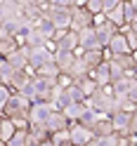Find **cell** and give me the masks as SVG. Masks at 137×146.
Segmentation results:
<instances>
[{
  "mask_svg": "<svg viewBox=\"0 0 137 146\" xmlns=\"http://www.w3.org/2000/svg\"><path fill=\"white\" fill-rule=\"evenodd\" d=\"M71 10L74 7H61V5H54V3H47L45 7V17L54 24L57 31H71Z\"/></svg>",
  "mask_w": 137,
  "mask_h": 146,
  "instance_id": "cell-1",
  "label": "cell"
},
{
  "mask_svg": "<svg viewBox=\"0 0 137 146\" xmlns=\"http://www.w3.org/2000/svg\"><path fill=\"white\" fill-rule=\"evenodd\" d=\"M29 111H31V102L14 92L10 97V102H7L5 111H3V118H10V120H14V118H29Z\"/></svg>",
  "mask_w": 137,
  "mask_h": 146,
  "instance_id": "cell-2",
  "label": "cell"
},
{
  "mask_svg": "<svg viewBox=\"0 0 137 146\" xmlns=\"http://www.w3.org/2000/svg\"><path fill=\"white\" fill-rule=\"evenodd\" d=\"M54 52H66V54H78V33L74 31H57L54 35Z\"/></svg>",
  "mask_w": 137,
  "mask_h": 146,
  "instance_id": "cell-3",
  "label": "cell"
},
{
  "mask_svg": "<svg viewBox=\"0 0 137 146\" xmlns=\"http://www.w3.org/2000/svg\"><path fill=\"white\" fill-rule=\"evenodd\" d=\"M85 29H92V14H90L85 7L74 5V10H71V31L80 33Z\"/></svg>",
  "mask_w": 137,
  "mask_h": 146,
  "instance_id": "cell-4",
  "label": "cell"
},
{
  "mask_svg": "<svg viewBox=\"0 0 137 146\" xmlns=\"http://www.w3.org/2000/svg\"><path fill=\"white\" fill-rule=\"evenodd\" d=\"M52 111H57L52 104H47V102H33L31 111H29V123L31 125H45Z\"/></svg>",
  "mask_w": 137,
  "mask_h": 146,
  "instance_id": "cell-5",
  "label": "cell"
},
{
  "mask_svg": "<svg viewBox=\"0 0 137 146\" xmlns=\"http://www.w3.org/2000/svg\"><path fill=\"white\" fill-rule=\"evenodd\" d=\"M54 61V52L45 45V47H35V50H31V54H29V68L35 73L38 68H43L45 64H52Z\"/></svg>",
  "mask_w": 137,
  "mask_h": 146,
  "instance_id": "cell-6",
  "label": "cell"
},
{
  "mask_svg": "<svg viewBox=\"0 0 137 146\" xmlns=\"http://www.w3.org/2000/svg\"><path fill=\"white\" fill-rule=\"evenodd\" d=\"M97 50H104L102 42H99L95 29H85L78 33V52H97Z\"/></svg>",
  "mask_w": 137,
  "mask_h": 146,
  "instance_id": "cell-7",
  "label": "cell"
},
{
  "mask_svg": "<svg viewBox=\"0 0 137 146\" xmlns=\"http://www.w3.org/2000/svg\"><path fill=\"white\" fill-rule=\"evenodd\" d=\"M104 54H106V59H114V57H121V54H130V47H128V40H125V35L118 31L114 38H111V42L106 45V50H104Z\"/></svg>",
  "mask_w": 137,
  "mask_h": 146,
  "instance_id": "cell-8",
  "label": "cell"
},
{
  "mask_svg": "<svg viewBox=\"0 0 137 146\" xmlns=\"http://www.w3.org/2000/svg\"><path fill=\"white\" fill-rule=\"evenodd\" d=\"M69 134H71V144H74V146H85L88 141L95 139L92 130L83 127L80 123H71V125H69Z\"/></svg>",
  "mask_w": 137,
  "mask_h": 146,
  "instance_id": "cell-9",
  "label": "cell"
},
{
  "mask_svg": "<svg viewBox=\"0 0 137 146\" xmlns=\"http://www.w3.org/2000/svg\"><path fill=\"white\" fill-rule=\"evenodd\" d=\"M130 123H132V113H128V111H118L111 115L114 132L118 137H130Z\"/></svg>",
  "mask_w": 137,
  "mask_h": 146,
  "instance_id": "cell-10",
  "label": "cell"
},
{
  "mask_svg": "<svg viewBox=\"0 0 137 146\" xmlns=\"http://www.w3.org/2000/svg\"><path fill=\"white\" fill-rule=\"evenodd\" d=\"M29 54H31V50L26 47V45H21V47H17L10 57H5V59L10 61V66L14 71H26L29 68Z\"/></svg>",
  "mask_w": 137,
  "mask_h": 146,
  "instance_id": "cell-11",
  "label": "cell"
},
{
  "mask_svg": "<svg viewBox=\"0 0 137 146\" xmlns=\"http://www.w3.org/2000/svg\"><path fill=\"white\" fill-rule=\"evenodd\" d=\"M69 118L64 115V111H52L50 118H47V123H45V130H47L50 134L54 132H61V130H69Z\"/></svg>",
  "mask_w": 137,
  "mask_h": 146,
  "instance_id": "cell-12",
  "label": "cell"
},
{
  "mask_svg": "<svg viewBox=\"0 0 137 146\" xmlns=\"http://www.w3.org/2000/svg\"><path fill=\"white\" fill-rule=\"evenodd\" d=\"M90 78H92L99 87H109V85H111V71H109V59H106V61H102L95 71H90Z\"/></svg>",
  "mask_w": 137,
  "mask_h": 146,
  "instance_id": "cell-13",
  "label": "cell"
},
{
  "mask_svg": "<svg viewBox=\"0 0 137 146\" xmlns=\"http://www.w3.org/2000/svg\"><path fill=\"white\" fill-rule=\"evenodd\" d=\"M118 31H121V29H116L109 19H106V24H102V26H97V29H95V33H97V38H99V42H102L104 50H106V45L111 42V38H114Z\"/></svg>",
  "mask_w": 137,
  "mask_h": 146,
  "instance_id": "cell-14",
  "label": "cell"
},
{
  "mask_svg": "<svg viewBox=\"0 0 137 146\" xmlns=\"http://www.w3.org/2000/svg\"><path fill=\"white\" fill-rule=\"evenodd\" d=\"M31 78H33V71H31V68H26V71H17L14 76H12L10 90H12V92H21L24 85H29V83H31Z\"/></svg>",
  "mask_w": 137,
  "mask_h": 146,
  "instance_id": "cell-15",
  "label": "cell"
},
{
  "mask_svg": "<svg viewBox=\"0 0 137 146\" xmlns=\"http://www.w3.org/2000/svg\"><path fill=\"white\" fill-rule=\"evenodd\" d=\"M78 57L85 61V66L90 68V71H95L102 61H106V54H104V50H97V52H78Z\"/></svg>",
  "mask_w": 137,
  "mask_h": 146,
  "instance_id": "cell-16",
  "label": "cell"
},
{
  "mask_svg": "<svg viewBox=\"0 0 137 146\" xmlns=\"http://www.w3.org/2000/svg\"><path fill=\"white\" fill-rule=\"evenodd\" d=\"M74 85H76V87L80 90V92H83V97H85V99H88V97H92V94L97 92V90H99V85H97V83H95V80L90 78V76L74 80Z\"/></svg>",
  "mask_w": 137,
  "mask_h": 146,
  "instance_id": "cell-17",
  "label": "cell"
},
{
  "mask_svg": "<svg viewBox=\"0 0 137 146\" xmlns=\"http://www.w3.org/2000/svg\"><path fill=\"white\" fill-rule=\"evenodd\" d=\"M78 54H66V52H54V64H57V68L61 73H69L71 66H74V61H76Z\"/></svg>",
  "mask_w": 137,
  "mask_h": 146,
  "instance_id": "cell-18",
  "label": "cell"
},
{
  "mask_svg": "<svg viewBox=\"0 0 137 146\" xmlns=\"http://www.w3.org/2000/svg\"><path fill=\"white\" fill-rule=\"evenodd\" d=\"M17 47H21V45L17 42V38H10V35H0V59L10 57V54H12Z\"/></svg>",
  "mask_w": 137,
  "mask_h": 146,
  "instance_id": "cell-19",
  "label": "cell"
},
{
  "mask_svg": "<svg viewBox=\"0 0 137 146\" xmlns=\"http://www.w3.org/2000/svg\"><path fill=\"white\" fill-rule=\"evenodd\" d=\"M29 137H31L33 146H38V144H43V141L50 139V132L45 130V125H31L29 127Z\"/></svg>",
  "mask_w": 137,
  "mask_h": 146,
  "instance_id": "cell-20",
  "label": "cell"
},
{
  "mask_svg": "<svg viewBox=\"0 0 137 146\" xmlns=\"http://www.w3.org/2000/svg\"><path fill=\"white\" fill-rule=\"evenodd\" d=\"M17 134V127L10 118H3V125H0V144H10V139Z\"/></svg>",
  "mask_w": 137,
  "mask_h": 146,
  "instance_id": "cell-21",
  "label": "cell"
},
{
  "mask_svg": "<svg viewBox=\"0 0 137 146\" xmlns=\"http://www.w3.org/2000/svg\"><path fill=\"white\" fill-rule=\"evenodd\" d=\"M92 134L97 137V139H102V137L106 134H114V125H111V118H102L95 127H92Z\"/></svg>",
  "mask_w": 137,
  "mask_h": 146,
  "instance_id": "cell-22",
  "label": "cell"
},
{
  "mask_svg": "<svg viewBox=\"0 0 137 146\" xmlns=\"http://www.w3.org/2000/svg\"><path fill=\"white\" fill-rule=\"evenodd\" d=\"M85 111H88L85 104H74V106H69L66 111H64V115L69 118V123H80V118L85 115Z\"/></svg>",
  "mask_w": 137,
  "mask_h": 146,
  "instance_id": "cell-23",
  "label": "cell"
},
{
  "mask_svg": "<svg viewBox=\"0 0 137 146\" xmlns=\"http://www.w3.org/2000/svg\"><path fill=\"white\" fill-rule=\"evenodd\" d=\"M35 29H38V31H40L47 40H54V35H57V29H54V24L47 19V17H43V19L35 24Z\"/></svg>",
  "mask_w": 137,
  "mask_h": 146,
  "instance_id": "cell-24",
  "label": "cell"
},
{
  "mask_svg": "<svg viewBox=\"0 0 137 146\" xmlns=\"http://www.w3.org/2000/svg\"><path fill=\"white\" fill-rule=\"evenodd\" d=\"M114 61H116V64H118V66H121L125 73H135V68H137L132 52H130V54H121V57H114Z\"/></svg>",
  "mask_w": 137,
  "mask_h": 146,
  "instance_id": "cell-25",
  "label": "cell"
},
{
  "mask_svg": "<svg viewBox=\"0 0 137 146\" xmlns=\"http://www.w3.org/2000/svg\"><path fill=\"white\" fill-rule=\"evenodd\" d=\"M14 73H17V71L10 66V61H7V59H0V83L10 87V83H12V76H14Z\"/></svg>",
  "mask_w": 137,
  "mask_h": 146,
  "instance_id": "cell-26",
  "label": "cell"
},
{
  "mask_svg": "<svg viewBox=\"0 0 137 146\" xmlns=\"http://www.w3.org/2000/svg\"><path fill=\"white\" fill-rule=\"evenodd\" d=\"M5 146H33L31 137H29V130H17V134L10 139V144H5Z\"/></svg>",
  "mask_w": 137,
  "mask_h": 146,
  "instance_id": "cell-27",
  "label": "cell"
},
{
  "mask_svg": "<svg viewBox=\"0 0 137 146\" xmlns=\"http://www.w3.org/2000/svg\"><path fill=\"white\" fill-rule=\"evenodd\" d=\"M35 76H43V78H50V80H57L59 76H61V71L57 68V64H45V66L43 68H38V71H35Z\"/></svg>",
  "mask_w": 137,
  "mask_h": 146,
  "instance_id": "cell-28",
  "label": "cell"
},
{
  "mask_svg": "<svg viewBox=\"0 0 137 146\" xmlns=\"http://www.w3.org/2000/svg\"><path fill=\"white\" fill-rule=\"evenodd\" d=\"M102 118H106V115H99L97 111H90V108H88V111H85V115L80 118V125H83V127H88V130H92V127H95L99 120H102Z\"/></svg>",
  "mask_w": 137,
  "mask_h": 146,
  "instance_id": "cell-29",
  "label": "cell"
},
{
  "mask_svg": "<svg viewBox=\"0 0 137 146\" xmlns=\"http://www.w3.org/2000/svg\"><path fill=\"white\" fill-rule=\"evenodd\" d=\"M50 141H52L54 146H74V144H71V134H69V130H61V132L50 134Z\"/></svg>",
  "mask_w": 137,
  "mask_h": 146,
  "instance_id": "cell-30",
  "label": "cell"
},
{
  "mask_svg": "<svg viewBox=\"0 0 137 146\" xmlns=\"http://www.w3.org/2000/svg\"><path fill=\"white\" fill-rule=\"evenodd\" d=\"M123 17H125V26H130L135 21V17H137V12H135V7H132L130 0H123Z\"/></svg>",
  "mask_w": 137,
  "mask_h": 146,
  "instance_id": "cell-31",
  "label": "cell"
},
{
  "mask_svg": "<svg viewBox=\"0 0 137 146\" xmlns=\"http://www.w3.org/2000/svg\"><path fill=\"white\" fill-rule=\"evenodd\" d=\"M14 92L7 85H3L0 83V115H3V111H5V106H7V102H10V97H12Z\"/></svg>",
  "mask_w": 137,
  "mask_h": 146,
  "instance_id": "cell-32",
  "label": "cell"
},
{
  "mask_svg": "<svg viewBox=\"0 0 137 146\" xmlns=\"http://www.w3.org/2000/svg\"><path fill=\"white\" fill-rule=\"evenodd\" d=\"M121 33L125 35V40H128V47H130V52H137V35L130 31V26H123Z\"/></svg>",
  "mask_w": 137,
  "mask_h": 146,
  "instance_id": "cell-33",
  "label": "cell"
},
{
  "mask_svg": "<svg viewBox=\"0 0 137 146\" xmlns=\"http://www.w3.org/2000/svg\"><path fill=\"white\" fill-rule=\"evenodd\" d=\"M85 10L97 17V14H102V0H85Z\"/></svg>",
  "mask_w": 137,
  "mask_h": 146,
  "instance_id": "cell-34",
  "label": "cell"
},
{
  "mask_svg": "<svg viewBox=\"0 0 137 146\" xmlns=\"http://www.w3.org/2000/svg\"><path fill=\"white\" fill-rule=\"evenodd\" d=\"M95 139H97V137H95ZM97 141H99V146H118L121 137L114 132V134H106V137H102V139H97Z\"/></svg>",
  "mask_w": 137,
  "mask_h": 146,
  "instance_id": "cell-35",
  "label": "cell"
},
{
  "mask_svg": "<svg viewBox=\"0 0 137 146\" xmlns=\"http://www.w3.org/2000/svg\"><path fill=\"white\" fill-rule=\"evenodd\" d=\"M123 0H102V14H109V12H114L118 5H121Z\"/></svg>",
  "mask_w": 137,
  "mask_h": 146,
  "instance_id": "cell-36",
  "label": "cell"
},
{
  "mask_svg": "<svg viewBox=\"0 0 137 146\" xmlns=\"http://www.w3.org/2000/svg\"><path fill=\"white\" fill-rule=\"evenodd\" d=\"M130 137L137 139V113H132V123H130Z\"/></svg>",
  "mask_w": 137,
  "mask_h": 146,
  "instance_id": "cell-37",
  "label": "cell"
},
{
  "mask_svg": "<svg viewBox=\"0 0 137 146\" xmlns=\"http://www.w3.org/2000/svg\"><path fill=\"white\" fill-rule=\"evenodd\" d=\"M130 31H132V33L137 35V21H135V24H130Z\"/></svg>",
  "mask_w": 137,
  "mask_h": 146,
  "instance_id": "cell-38",
  "label": "cell"
},
{
  "mask_svg": "<svg viewBox=\"0 0 137 146\" xmlns=\"http://www.w3.org/2000/svg\"><path fill=\"white\" fill-rule=\"evenodd\" d=\"M85 146H99V141H97V139H92V141H88Z\"/></svg>",
  "mask_w": 137,
  "mask_h": 146,
  "instance_id": "cell-39",
  "label": "cell"
},
{
  "mask_svg": "<svg viewBox=\"0 0 137 146\" xmlns=\"http://www.w3.org/2000/svg\"><path fill=\"white\" fill-rule=\"evenodd\" d=\"M38 146H54V144H52V141L47 139V141H43V144H38Z\"/></svg>",
  "mask_w": 137,
  "mask_h": 146,
  "instance_id": "cell-40",
  "label": "cell"
},
{
  "mask_svg": "<svg viewBox=\"0 0 137 146\" xmlns=\"http://www.w3.org/2000/svg\"><path fill=\"white\" fill-rule=\"evenodd\" d=\"M130 3H132V7H135V12H137V0H130Z\"/></svg>",
  "mask_w": 137,
  "mask_h": 146,
  "instance_id": "cell-41",
  "label": "cell"
},
{
  "mask_svg": "<svg viewBox=\"0 0 137 146\" xmlns=\"http://www.w3.org/2000/svg\"><path fill=\"white\" fill-rule=\"evenodd\" d=\"M132 78H135V83H137V68H135V73H132Z\"/></svg>",
  "mask_w": 137,
  "mask_h": 146,
  "instance_id": "cell-42",
  "label": "cell"
},
{
  "mask_svg": "<svg viewBox=\"0 0 137 146\" xmlns=\"http://www.w3.org/2000/svg\"><path fill=\"white\" fill-rule=\"evenodd\" d=\"M132 57H135V64H137V52H132Z\"/></svg>",
  "mask_w": 137,
  "mask_h": 146,
  "instance_id": "cell-43",
  "label": "cell"
},
{
  "mask_svg": "<svg viewBox=\"0 0 137 146\" xmlns=\"http://www.w3.org/2000/svg\"><path fill=\"white\" fill-rule=\"evenodd\" d=\"M0 125H3V115H0Z\"/></svg>",
  "mask_w": 137,
  "mask_h": 146,
  "instance_id": "cell-44",
  "label": "cell"
},
{
  "mask_svg": "<svg viewBox=\"0 0 137 146\" xmlns=\"http://www.w3.org/2000/svg\"><path fill=\"white\" fill-rule=\"evenodd\" d=\"M135 113H137V104H135Z\"/></svg>",
  "mask_w": 137,
  "mask_h": 146,
  "instance_id": "cell-45",
  "label": "cell"
},
{
  "mask_svg": "<svg viewBox=\"0 0 137 146\" xmlns=\"http://www.w3.org/2000/svg\"><path fill=\"white\" fill-rule=\"evenodd\" d=\"M130 146H137V144H132V141H130Z\"/></svg>",
  "mask_w": 137,
  "mask_h": 146,
  "instance_id": "cell-46",
  "label": "cell"
},
{
  "mask_svg": "<svg viewBox=\"0 0 137 146\" xmlns=\"http://www.w3.org/2000/svg\"><path fill=\"white\" fill-rule=\"evenodd\" d=\"M0 146H3V144H0Z\"/></svg>",
  "mask_w": 137,
  "mask_h": 146,
  "instance_id": "cell-47",
  "label": "cell"
}]
</instances>
